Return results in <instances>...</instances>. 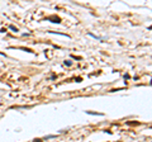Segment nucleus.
Masks as SVG:
<instances>
[{"instance_id": "f257e3e1", "label": "nucleus", "mask_w": 152, "mask_h": 142, "mask_svg": "<svg viewBox=\"0 0 152 142\" xmlns=\"http://www.w3.org/2000/svg\"><path fill=\"white\" fill-rule=\"evenodd\" d=\"M48 20H51L52 23H61V19L58 17H49V18H47Z\"/></svg>"}, {"instance_id": "f03ea898", "label": "nucleus", "mask_w": 152, "mask_h": 142, "mask_svg": "<svg viewBox=\"0 0 152 142\" xmlns=\"http://www.w3.org/2000/svg\"><path fill=\"white\" fill-rule=\"evenodd\" d=\"M86 113H88V114H91V115H104L103 113H96V112H89V110H86Z\"/></svg>"}, {"instance_id": "7ed1b4c3", "label": "nucleus", "mask_w": 152, "mask_h": 142, "mask_svg": "<svg viewBox=\"0 0 152 142\" xmlns=\"http://www.w3.org/2000/svg\"><path fill=\"white\" fill-rule=\"evenodd\" d=\"M9 28H10V29L13 31V32H18V28H17V27H14V26H11V24L9 26Z\"/></svg>"}, {"instance_id": "20e7f679", "label": "nucleus", "mask_w": 152, "mask_h": 142, "mask_svg": "<svg viewBox=\"0 0 152 142\" xmlns=\"http://www.w3.org/2000/svg\"><path fill=\"white\" fill-rule=\"evenodd\" d=\"M127 124H129V126H136V124H138V122H127Z\"/></svg>"}, {"instance_id": "39448f33", "label": "nucleus", "mask_w": 152, "mask_h": 142, "mask_svg": "<svg viewBox=\"0 0 152 142\" xmlns=\"http://www.w3.org/2000/svg\"><path fill=\"white\" fill-rule=\"evenodd\" d=\"M65 65H66V66H71L72 64H71V61H65Z\"/></svg>"}, {"instance_id": "423d86ee", "label": "nucleus", "mask_w": 152, "mask_h": 142, "mask_svg": "<svg viewBox=\"0 0 152 142\" xmlns=\"http://www.w3.org/2000/svg\"><path fill=\"white\" fill-rule=\"evenodd\" d=\"M56 136H47V137H44V140H49V138H55Z\"/></svg>"}, {"instance_id": "0eeeda50", "label": "nucleus", "mask_w": 152, "mask_h": 142, "mask_svg": "<svg viewBox=\"0 0 152 142\" xmlns=\"http://www.w3.org/2000/svg\"><path fill=\"white\" fill-rule=\"evenodd\" d=\"M124 79H126V80H128V79H131V76H129L128 74H126V75H124Z\"/></svg>"}, {"instance_id": "6e6552de", "label": "nucleus", "mask_w": 152, "mask_h": 142, "mask_svg": "<svg viewBox=\"0 0 152 142\" xmlns=\"http://www.w3.org/2000/svg\"><path fill=\"white\" fill-rule=\"evenodd\" d=\"M75 80L77 81V83H80V81H82V79H81V77H76V79H75Z\"/></svg>"}]
</instances>
